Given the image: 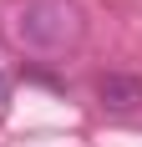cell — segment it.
I'll use <instances>...</instances> for the list:
<instances>
[{
  "label": "cell",
  "mask_w": 142,
  "mask_h": 147,
  "mask_svg": "<svg viewBox=\"0 0 142 147\" xmlns=\"http://www.w3.org/2000/svg\"><path fill=\"white\" fill-rule=\"evenodd\" d=\"M0 91H5V76H0Z\"/></svg>",
  "instance_id": "3957f363"
},
{
  "label": "cell",
  "mask_w": 142,
  "mask_h": 147,
  "mask_svg": "<svg viewBox=\"0 0 142 147\" xmlns=\"http://www.w3.org/2000/svg\"><path fill=\"white\" fill-rule=\"evenodd\" d=\"M97 96L107 112H137L142 107V76H127V71H107L97 81Z\"/></svg>",
  "instance_id": "7a4b0ae2"
},
{
  "label": "cell",
  "mask_w": 142,
  "mask_h": 147,
  "mask_svg": "<svg viewBox=\"0 0 142 147\" xmlns=\"http://www.w3.org/2000/svg\"><path fill=\"white\" fill-rule=\"evenodd\" d=\"M15 36L36 51H61L81 36V10L66 5V0H30L15 15Z\"/></svg>",
  "instance_id": "6da1fadb"
}]
</instances>
